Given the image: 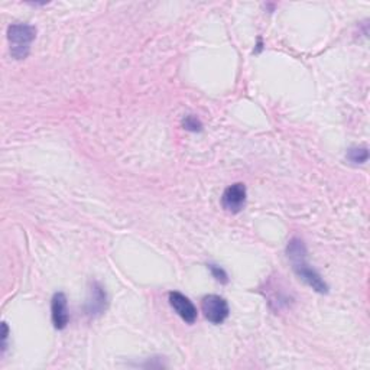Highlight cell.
<instances>
[{"label":"cell","instance_id":"obj_1","mask_svg":"<svg viewBox=\"0 0 370 370\" xmlns=\"http://www.w3.org/2000/svg\"><path fill=\"white\" fill-rule=\"evenodd\" d=\"M287 256L292 263V269L297 274V276L304 280V282L313 288L318 294H327L329 285L321 275L307 262V247L304 242L298 238H294L289 240L287 246Z\"/></svg>","mask_w":370,"mask_h":370},{"label":"cell","instance_id":"obj_2","mask_svg":"<svg viewBox=\"0 0 370 370\" xmlns=\"http://www.w3.org/2000/svg\"><path fill=\"white\" fill-rule=\"evenodd\" d=\"M37 38V28L28 23H13L8 28L10 55L14 60H25L31 52V45Z\"/></svg>","mask_w":370,"mask_h":370},{"label":"cell","instance_id":"obj_3","mask_svg":"<svg viewBox=\"0 0 370 370\" xmlns=\"http://www.w3.org/2000/svg\"><path fill=\"white\" fill-rule=\"evenodd\" d=\"M201 311L205 320H209L214 325L223 324L230 316L229 302L216 294L205 295L201 300Z\"/></svg>","mask_w":370,"mask_h":370},{"label":"cell","instance_id":"obj_4","mask_svg":"<svg viewBox=\"0 0 370 370\" xmlns=\"http://www.w3.org/2000/svg\"><path fill=\"white\" fill-rule=\"evenodd\" d=\"M246 185L243 183H236L227 187L221 196V207L232 214L240 213L246 205Z\"/></svg>","mask_w":370,"mask_h":370},{"label":"cell","instance_id":"obj_5","mask_svg":"<svg viewBox=\"0 0 370 370\" xmlns=\"http://www.w3.org/2000/svg\"><path fill=\"white\" fill-rule=\"evenodd\" d=\"M168 301L172 309L181 317L183 321H185L187 324H194L197 321L198 317L197 308L184 294L178 291H172L168 294Z\"/></svg>","mask_w":370,"mask_h":370},{"label":"cell","instance_id":"obj_6","mask_svg":"<svg viewBox=\"0 0 370 370\" xmlns=\"http://www.w3.org/2000/svg\"><path fill=\"white\" fill-rule=\"evenodd\" d=\"M107 294L99 282H92L88 298L85 302V314L90 317H99L107 309Z\"/></svg>","mask_w":370,"mask_h":370},{"label":"cell","instance_id":"obj_7","mask_svg":"<svg viewBox=\"0 0 370 370\" xmlns=\"http://www.w3.org/2000/svg\"><path fill=\"white\" fill-rule=\"evenodd\" d=\"M51 320L55 330H64L70 322L68 300L64 292H55L51 300Z\"/></svg>","mask_w":370,"mask_h":370},{"label":"cell","instance_id":"obj_8","mask_svg":"<svg viewBox=\"0 0 370 370\" xmlns=\"http://www.w3.org/2000/svg\"><path fill=\"white\" fill-rule=\"evenodd\" d=\"M347 159L351 162V164H364V162L369 159V151L367 147H351L347 152Z\"/></svg>","mask_w":370,"mask_h":370},{"label":"cell","instance_id":"obj_9","mask_svg":"<svg viewBox=\"0 0 370 370\" xmlns=\"http://www.w3.org/2000/svg\"><path fill=\"white\" fill-rule=\"evenodd\" d=\"M209 269L212 271V275L217 280V282H220V284H227L229 282V276H227V274H226V271L223 268H220V266L210 263Z\"/></svg>","mask_w":370,"mask_h":370},{"label":"cell","instance_id":"obj_10","mask_svg":"<svg viewBox=\"0 0 370 370\" xmlns=\"http://www.w3.org/2000/svg\"><path fill=\"white\" fill-rule=\"evenodd\" d=\"M203 127L201 122L197 119L196 116H187L184 119V129L189 130V132H200Z\"/></svg>","mask_w":370,"mask_h":370},{"label":"cell","instance_id":"obj_11","mask_svg":"<svg viewBox=\"0 0 370 370\" xmlns=\"http://www.w3.org/2000/svg\"><path fill=\"white\" fill-rule=\"evenodd\" d=\"M2 354H5L6 349H8V336H9V327H8V324L3 322L2 324Z\"/></svg>","mask_w":370,"mask_h":370}]
</instances>
